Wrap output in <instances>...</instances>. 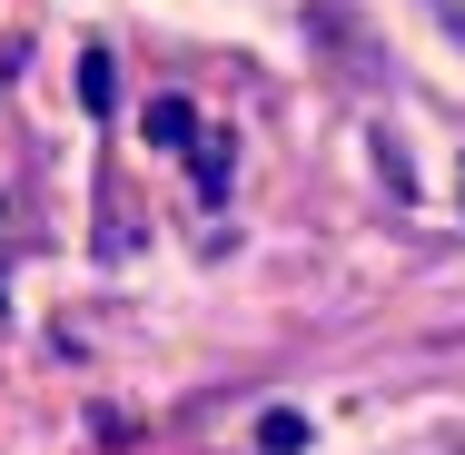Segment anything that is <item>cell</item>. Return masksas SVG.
I'll use <instances>...</instances> for the list:
<instances>
[{
  "instance_id": "1",
  "label": "cell",
  "mask_w": 465,
  "mask_h": 455,
  "mask_svg": "<svg viewBox=\"0 0 465 455\" xmlns=\"http://www.w3.org/2000/svg\"><path fill=\"white\" fill-rule=\"evenodd\" d=\"M139 129H149V149H179V159H198V188H208V198L228 188V149L198 129V109H188V99H149V119H139Z\"/></svg>"
},
{
  "instance_id": "2",
  "label": "cell",
  "mask_w": 465,
  "mask_h": 455,
  "mask_svg": "<svg viewBox=\"0 0 465 455\" xmlns=\"http://www.w3.org/2000/svg\"><path fill=\"white\" fill-rule=\"evenodd\" d=\"M258 446H268V455H297V446H307V416H287V406H278V416H258Z\"/></svg>"
},
{
  "instance_id": "3",
  "label": "cell",
  "mask_w": 465,
  "mask_h": 455,
  "mask_svg": "<svg viewBox=\"0 0 465 455\" xmlns=\"http://www.w3.org/2000/svg\"><path fill=\"white\" fill-rule=\"evenodd\" d=\"M446 20H456V30H465V0H446Z\"/></svg>"
}]
</instances>
